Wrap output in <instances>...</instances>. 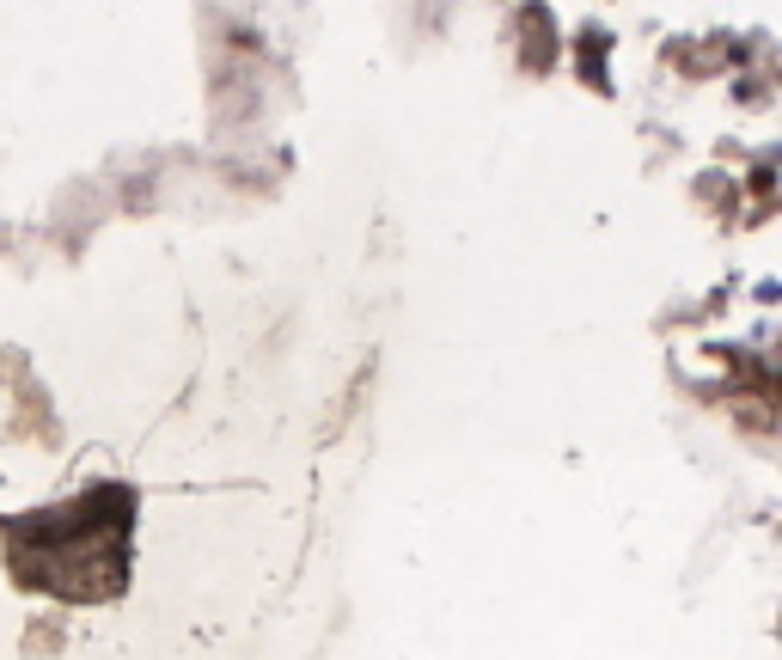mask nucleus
Wrapping results in <instances>:
<instances>
[]
</instances>
